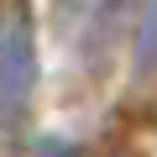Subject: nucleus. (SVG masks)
Listing matches in <instances>:
<instances>
[{"label": "nucleus", "mask_w": 157, "mask_h": 157, "mask_svg": "<svg viewBox=\"0 0 157 157\" xmlns=\"http://www.w3.org/2000/svg\"><path fill=\"white\" fill-rule=\"evenodd\" d=\"M37 100V32L21 6L0 11V141H11Z\"/></svg>", "instance_id": "1"}, {"label": "nucleus", "mask_w": 157, "mask_h": 157, "mask_svg": "<svg viewBox=\"0 0 157 157\" xmlns=\"http://www.w3.org/2000/svg\"><path fill=\"white\" fill-rule=\"evenodd\" d=\"M131 63L141 78H157V0L141 6V21H136V42H131Z\"/></svg>", "instance_id": "2"}, {"label": "nucleus", "mask_w": 157, "mask_h": 157, "mask_svg": "<svg viewBox=\"0 0 157 157\" xmlns=\"http://www.w3.org/2000/svg\"><path fill=\"white\" fill-rule=\"evenodd\" d=\"M32 157H78V147H73V141H63V136H47V141H37V147H32Z\"/></svg>", "instance_id": "3"}, {"label": "nucleus", "mask_w": 157, "mask_h": 157, "mask_svg": "<svg viewBox=\"0 0 157 157\" xmlns=\"http://www.w3.org/2000/svg\"><path fill=\"white\" fill-rule=\"evenodd\" d=\"M94 6H100V11H121L126 0H94Z\"/></svg>", "instance_id": "4"}]
</instances>
